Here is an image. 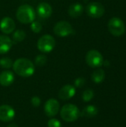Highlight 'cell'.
<instances>
[{
	"mask_svg": "<svg viewBox=\"0 0 126 127\" xmlns=\"http://www.w3.org/2000/svg\"><path fill=\"white\" fill-rule=\"evenodd\" d=\"M53 33L59 37H67L74 33V28L67 21H59L54 25Z\"/></svg>",
	"mask_w": 126,
	"mask_h": 127,
	"instance_id": "7",
	"label": "cell"
},
{
	"mask_svg": "<svg viewBox=\"0 0 126 127\" xmlns=\"http://www.w3.org/2000/svg\"><path fill=\"white\" fill-rule=\"evenodd\" d=\"M31 103L32 105L34 106V107H38L40 106V103H41V100L39 97L37 96H34L31 98Z\"/></svg>",
	"mask_w": 126,
	"mask_h": 127,
	"instance_id": "26",
	"label": "cell"
},
{
	"mask_svg": "<svg viewBox=\"0 0 126 127\" xmlns=\"http://www.w3.org/2000/svg\"><path fill=\"white\" fill-rule=\"evenodd\" d=\"M30 29L33 33H38L41 32V31L42 30V25L39 21L34 20L33 22L30 23Z\"/></svg>",
	"mask_w": 126,
	"mask_h": 127,
	"instance_id": "23",
	"label": "cell"
},
{
	"mask_svg": "<svg viewBox=\"0 0 126 127\" xmlns=\"http://www.w3.org/2000/svg\"><path fill=\"white\" fill-rule=\"evenodd\" d=\"M16 28L14 20L10 16H4L0 21V30L5 34L12 33Z\"/></svg>",
	"mask_w": 126,
	"mask_h": 127,
	"instance_id": "10",
	"label": "cell"
},
{
	"mask_svg": "<svg viewBox=\"0 0 126 127\" xmlns=\"http://www.w3.org/2000/svg\"><path fill=\"white\" fill-rule=\"evenodd\" d=\"M14 81V74L12 71L6 70L0 73V84L2 86H9Z\"/></svg>",
	"mask_w": 126,
	"mask_h": 127,
	"instance_id": "15",
	"label": "cell"
},
{
	"mask_svg": "<svg viewBox=\"0 0 126 127\" xmlns=\"http://www.w3.org/2000/svg\"><path fill=\"white\" fill-rule=\"evenodd\" d=\"M48 127H61V123L59 120L56 118H52L48 121Z\"/></svg>",
	"mask_w": 126,
	"mask_h": 127,
	"instance_id": "24",
	"label": "cell"
},
{
	"mask_svg": "<svg viewBox=\"0 0 126 127\" xmlns=\"http://www.w3.org/2000/svg\"><path fill=\"white\" fill-rule=\"evenodd\" d=\"M85 84V79L83 77H78L74 81V86L77 88H82Z\"/></svg>",
	"mask_w": 126,
	"mask_h": 127,
	"instance_id": "25",
	"label": "cell"
},
{
	"mask_svg": "<svg viewBox=\"0 0 126 127\" xmlns=\"http://www.w3.org/2000/svg\"><path fill=\"white\" fill-rule=\"evenodd\" d=\"M7 127H18V126L15 124H10L7 126Z\"/></svg>",
	"mask_w": 126,
	"mask_h": 127,
	"instance_id": "27",
	"label": "cell"
},
{
	"mask_svg": "<svg viewBox=\"0 0 126 127\" xmlns=\"http://www.w3.org/2000/svg\"><path fill=\"white\" fill-rule=\"evenodd\" d=\"M15 117L14 109L9 105L0 106V121L3 122H10Z\"/></svg>",
	"mask_w": 126,
	"mask_h": 127,
	"instance_id": "11",
	"label": "cell"
},
{
	"mask_svg": "<svg viewBox=\"0 0 126 127\" xmlns=\"http://www.w3.org/2000/svg\"><path fill=\"white\" fill-rule=\"evenodd\" d=\"M36 45L38 50L42 53H50L55 48L56 40L53 36L50 34H45L38 39Z\"/></svg>",
	"mask_w": 126,
	"mask_h": 127,
	"instance_id": "4",
	"label": "cell"
},
{
	"mask_svg": "<svg viewBox=\"0 0 126 127\" xmlns=\"http://www.w3.org/2000/svg\"><path fill=\"white\" fill-rule=\"evenodd\" d=\"M12 67L14 72L22 77H31L35 72V65L27 58H19L16 60Z\"/></svg>",
	"mask_w": 126,
	"mask_h": 127,
	"instance_id": "1",
	"label": "cell"
},
{
	"mask_svg": "<svg viewBox=\"0 0 126 127\" xmlns=\"http://www.w3.org/2000/svg\"><path fill=\"white\" fill-rule=\"evenodd\" d=\"M97 114H98L97 108L92 105L87 106L86 107H85L82 109V112L80 113V115L82 117H85V118H94Z\"/></svg>",
	"mask_w": 126,
	"mask_h": 127,
	"instance_id": "17",
	"label": "cell"
},
{
	"mask_svg": "<svg viewBox=\"0 0 126 127\" xmlns=\"http://www.w3.org/2000/svg\"><path fill=\"white\" fill-rule=\"evenodd\" d=\"M109 32L114 36H120L124 34L126 31V26L124 22L119 17L111 18L108 23Z\"/></svg>",
	"mask_w": 126,
	"mask_h": 127,
	"instance_id": "5",
	"label": "cell"
},
{
	"mask_svg": "<svg viewBox=\"0 0 126 127\" xmlns=\"http://www.w3.org/2000/svg\"><path fill=\"white\" fill-rule=\"evenodd\" d=\"M76 93V89L72 85H65L64 86L59 92L58 96L62 100H70L71 97L74 96Z\"/></svg>",
	"mask_w": 126,
	"mask_h": 127,
	"instance_id": "13",
	"label": "cell"
},
{
	"mask_svg": "<svg viewBox=\"0 0 126 127\" xmlns=\"http://www.w3.org/2000/svg\"><path fill=\"white\" fill-rule=\"evenodd\" d=\"M36 10L28 4L20 5L16 10V19L22 24H30L36 19Z\"/></svg>",
	"mask_w": 126,
	"mask_h": 127,
	"instance_id": "2",
	"label": "cell"
},
{
	"mask_svg": "<svg viewBox=\"0 0 126 127\" xmlns=\"http://www.w3.org/2000/svg\"><path fill=\"white\" fill-rule=\"evenodd\" d=\"M13 41L7 35H0V54H7L12 48Z\"/></svg>",
	"mask_w": 126,
	"mask_h": 127,
	"instance_id": "14",
	"label": "cell"
},
{
	"mask_svg": "<svg viewBox=\"0 0 126 127\" xmlns=\"http://www.w3.org/2000/svg\"><path fill=\"white\" fill-rule=\"evenodd\" d=\"M84 11L83 5L80 3H74L68 7V14L71 17L76 19L79 17Z\"/></svg>",
	"mask_w": 126,
	"mask_h": 127,
	"instance_id": "16",
	"label": "cell"
},
{
	"mask_svg": "<svg viewBox=\"0 0 126 127\" xmlns=\"http://www.w3.org/2000/svg\"><path fill=\"white\" fill-rule=\"evenodd\" d=\"M94 96V92L92 89H86L85 91H84V92L82 93V97L83 101L85 102H89L90 100H91L93 99Z\"/></svg>",
	"mask_w": 126,
	"mask_h": 127,
	"instance_id": "22",
	"label": "cell"
},
{
	"mask_svg": "<svg viewBox=\"0 0 126 127\" xmlns=\"http://www.w3.org/2000/svg\"><path fill=\"white\" fill-rule=\"evenodd\" d=\"M105 77V73L103 69L98 68L91 74V80L95 83H101Z\"/></svg>",
	"mask_w": 126,
	"mask_h": 127,
	"instance_id": "18",
	"label": "cell"
},
{
	"mask_svg": "<svg viewBox=\"0 0 126 127\" xmlns=\"http://www.w3.org/2000/svg\"><path fill=\"white\" fill-rule=\"evenodd\" d=\"M86 13L88 16L93 19H99L102 17L105 13L104 6L97 1H93L89 3L85 8Z\"/></svg>",
	"mask_w": 126,
	"mask_h": 127,
	"instance_id": "8",
	"label": "cell"
},
{
	"mask_svg": "<svg viewBox=\"0 0 126 127\" xmlns=\"http://www.w3.org/2000/svg\"><path fill=\"white\" fill-rule=\"evenodd\" d=\"M26 37V33L22 29H18L13 32L12 41L13 43H18L22 42Z\"/></svg>",
	"mask_w": 126,
	"mask_h": 127,
	"instance_id": "19",
	"label": "cell"
},
{
	"mask_svg": "<svg viewBox=\"0 0 126 127\" xmlns=\"http://www.w3.org/2000/svg\"><path fill=\"white\" fill-rule=\"evenodd\" d=\"M85 62L91 68H99L103 65L104 59L102 54L97 50H90L85 55Z\"/></svg>",
	"mask_w": 126,
	"mask_h": 127,
	"instance_id": "6",
	"label": "cell"
},
{
	"mask_svg": "<svg viewBox=\"0 0 126 127\" xmlns=\"http://www.w3.org/2000/svg\"><path fill=\"white\" fill-rule=\"evenodd\" d=\"M47 60H48V58H47V56L45 55V54H39L37 55L36 57H35V60H34V63L36 66H39V67H42V66H44L46 63H47Z\"/></svg>",
	"mask_w": 126,
	"mask_h": 127,
	"instance_id": "20",
	"label": "cell"
},
{
	"mask_svg": "<svg viewBox=\"0 0 126 127\" xmlns=\"http://www.w3.org/2000/svg\"><path fill=\"white\" fill-rule=\"evenodd\" d=\"M36 14L42 19L49 18L53 13V8L48 2H41L36 7Z\"/></svg>",
	"mask_w": 126,
	"mask_h": 127,
	"instance_id": "12",
	"label": "cell"
},
{
	"mask_svg": "<svg viewBox=\"0 0 126 127\" xmlns=\"http://www.w3.org/2000/svg\"><path fill=\"white\" fill-rule=\"evenodd\" d=\"M61 118L66 122H74L76 121L79 115L80 112L76 106L74 104L68 103L62 106L60 111Z\"/></svg>",
	"mask_w": 126,
	"mask_h": 127,
	"instance_id": "3",
	"label": "cell"
},
{
	"mask_svg": "<svg viewBox=\"0 0 126 127\" xmlns=\"http://www.w3.org/2000/svg\"><path fill=\"white\" fill-rule=\"evenodd\" d=\"M13 61L10 57H2L0 59V67L2 68H10L13 66Z\"/></svg>",
	"mask_w": 126,
	"mask_h": 127,
	"instance_id": "21",
	"label": "cell"
},
{
	"mask_svg": "<svg viewBox=\"0 0 126 127\" xmlns=\"http://www.w3.org/2000/svg\"><path fill=\"white\" fill-rule=\"evenodd\" d=\"M59 103L56 100L51 98L46 101L44 106V110L45 115L48 117L52 118L57 115V113L59 111Z\"/></svg>",
	"mask_w": 126,
	"mask_h": 127,
	"instance_id": "9",
	"label": "cell"
}]
</instances>
